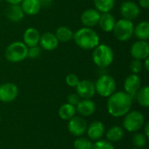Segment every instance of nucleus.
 I'll use <instances>...</instances> for the list:
<instances>
[{"label":"nucleus","mask_w":149,"mask_h":149,"mask_svg":"<svg viewBox=\"0 0 149 149\" xmlns=\"http://www.w3.org/2000/svg\"><path fill=\"white\" fill-rule=\"evenodd\" d=\"M133 98L126 92H114L108 97L107 108L109 114L114 118L125 116L131 109Z\"/></svg>","instance_id":"f257e3e1"},{"label":"nucleus","mask_w":149,"mask_h":149,"mask_svg":"<svg viewBox=\"0 0 149 149\" xmlns=\"http://www.w3.org/2000/svg\"><path fill=\"white\" fill-rule=\"evenodd\" d=\"M75 44L83 50H93L100 44L99 34L92 28L83 27L73 34Z\"/></svg>","instance_id":"f03ea898"},{"label":"nucleus","mask_w":149,"mask_h":149,"mask_svg":"<svg viewBox=\"0 0 149 149\" xmlns=\"http://www.w3.org/2000/svg\"><path fill=\"white\" fill-rule=\"evenodd\" d=\"M114 59V53L111 46L106 44H99L93 52V63L101 69L112 65Z\"/></svg>","instance_id":"7ed1b4c3"},{"label":"nucleus","mask_w":149,"mask_h":149,"mask_svg":"<svg viewBox=\"0 0 149 149\" xmlns=\"http://www.w3.org/2000/svg\"><path fill=\"white\" fill-rule=\"evenodd\" d=\"M28 47L20 41L10 44L5 49V58L10 63H18L27 58Z\"/></svg>","instance_id":"20e7f679"},{"label":"nucleus","mask_w":149,"mask_h":149,"mask_svg":"<svg viewBox=\"0 0 149 149\" xmlns=\"http://www.w3.org/2000/svg\"><path fill=\"white\" fill-rule=\"evenodd\" d=\"M95 92L104 98H108L116 90V81L113 77L108 74L101 75L94 83Z\"/></svg>","instance_id":"39448f33"},{"label":"nucleus","mask_w":149,"mask_h":149,"mask_svg":"<svg viewBox=\"0 0 149 149\" xmlns=\"http://www.w3.org/2000/svg\"><path fill=\"white\" fill-rule=\"evenodd\" d=\"M134 28V24L133 21L121 18L115 22L114 27L113 29V33L119 41L126 42L133 37Z\"/></svg>","instance_id":"423d86ee"},{"label":"nucleus","mask_w":149,"mask_h":149,"mask_svg":"<svg viewBox=\"0 0 149 149\" xmlns=\"http://www.w3.org/2000/svg\"><path fill=\"white\" fill-rule=\"evenodd\" d=\"M145 124V118L141 112H128L123 120V127L130 133H135L141 130Z\"/></svg>","instance_id":"0eeeda50"},{"label":"nucleus","mask_w":149,"mask_h":149,"mask_svg":"<svg viewBox=\"0 0 149 149\" xmlns=\"http://www.w3.org/2000/svg\"><path fill=\"white\" fill-rule=\"evenodd\" d=\"M120 11L123 18L133 21L139 17L141 13V9L135 2L131 0H126L121 3Z\"/></svg>","instance_id":"6e6552de"},{"label":"nucleus","mask_w":149,"mask_h":149,"mask_svg":"<svg viewBox=\"0 0 149 149\" xmlns=\"http://www.w3.org/2000/svg\"><path fill=\"white\" fill-rule=\"evenodd\" d=\"M18 95V87L14 83L7 82L0 86V101L10 103L17 99Z\"/></svg>","instance_id":"1a4fd4ad"},{"label":"nucleus","mask_w":149,"mask_h":149,"mask_svg":"<svg viewBox=\"0 0 149 149\" xmlns=\"http://www.w3.org/2000/svg\"><path fill=\"white\" fill-rule=\"evenodd\" d=\"M68 131L71 134L76 137H80L84 135L87 129L86 121L79 116H74L68 120Z\"/></svg>","instance_id":"9d476101"},{"label":"nucleus","mask_w":149,"mask_h":149,"mask_svg":"<svg viewBox=\"0 0 149 149\" xmlns=\"http://www.w3.org/2000/svg\"><path fill=\"white\" fill-rule=\"evenodd\" d=\"M130 53L134 59L143 61L145 58H148L149 44L148 41L138 40L134 42L130 48Z\"/></svg>","instance_id":"9b49d317"},{"label":"nucleus","mask_w":149,"mask_h":149,"mask_svg":"<svg viewBox=\"0 0 149 149\" xmlns=\"http://www.w3.org/2000/svg\"><path fill=\"white\" fill-rule=\"evenodd\" d=\"M75 88L80 99H92L96 93L94 83L88 79L79 80Z\"/></svg>","instance_id":"f8f14e48"},{"label":"nucleus","mask_w":149,"mask_h":149,"mask_svg":"<svg viewBox=\"0 0 149 149\" xmlns=\"http://www.w3.org/2000/svg\"><path fill=\"white\" fill-rule=\"evenodd\" d=\"M141 87V80L138 74H130L124 80L125 92L129 94L133 99L135 98L136 93Z\"/></svg>","instance_id":"ddd939ff"},{"label":"nucleus","mask_w":149,"mask_h":149,"mask_svg":"<svg viewBox=\"0 0 149 149\" xmlns=\"http://www.w3.org/2000/svg\"><path fill=\"white\" fill-rule=\"evenodd\" d=\"M100 17V12L96 9L89 8L83 11L80 16V21L84 27L92 28L99 24V20Z\"/></svg>","instance_id":"4468645a"},{"label":"nucleus","mask_w":149,"mask_h":149,"mask_svg":"<svg viewBox=\"0 0 149 149\" xmlns=\"http://www.w3.org/2000/svg\"><path fill=\"white\" fill-rule=\"evenodd\" d=\"M58 43L59 42L57 39L54 33L46 31V32H44L42 35H40L38 44L40 45V47L42 49L51 52V51H54L55 49H57V47L58 46Z\"/></svg>","instance_id":"2eb2a0df"},{"label":"nucleus","mask_w":149,"mask_h":149,"mask_svg":"<svg viewBox=\"0 0 149 149\" xmlns=\"http://www.w3.org/2000/svg\"><path fill=\"white\" fill-rule=\"evenodd\" d=\"M86 133L87 134V136L90 140L96 141L100 140L105 134V126L101 121L95 120L87 126Z\"/></svg>","instance_id":"dca6fc26"},{"label":"nucleus","mask_w":149,"mask_h":149,"mask_svg":"<svg viewBox=\"0 0 149 149\" xmlns=\"http://www.w3.org/2000/svg\"><path fill=\"white\" fill-rule=\"evenodd\" d=\"M76 112L84 117H89L93 115L96 111V105L91 99H82L77 104Z\"/></svg>","instance_id":"f3484780"},{"label":"nucleus","mask_w":149,"mask_h":149,"mask_svg":"<svg viewBox=\"0 0 149 149\" xmlns=\"http://www.w3.org/2000/svg\"><path fill=\"white\" fill-rule=\"evenodd\" d=\"M40 38V33L39 31L34 28V27H29L27 28L23 35V40L24 44L29 48L32 46H36L39 43Z\"/></svg>","instance_id":"a211bd4d"},{"label":"nucleus","mask_w":149,"mask_h":149,"mask_svg":"<svg viewBox=\"0 0 149 149\" xmlns=\"http://www.w3.org/2000/svg\"><path fill=\"white\" fill-rule=\"evenodd\" d=\"M116 19L113 15H112L110 12L101 13L100 17L99 20V25L100 29L105 32H111L113 31V29L114 27Z\"/></svg>","instance_id":"6ab92c4d"},{"label":"nucleus","mask_w":149,"mask_h":149,"mask_svg":"<svg viewBox=\"0 0 149 149\" xmlns=\"http://www.w3.org/2000/svg\"><path fill=\"white\" fill-rule=\"evenodd\" d=\"M24 15L25 14L24 13L20 4H10L6 10L7 18L14 23L20 22L24 18Z\"/></svg>","instance_id":"aec40b11"},{"label":"nucleus","mask_w":149,"mask_h":149,"mask_svg":"<svg viewBox=\"0 0 149 149\" xmlns=\"http://www.w3.org/2000/svg\"><path fill=\"white\" fill-rule=\"evenodd\" d=\"M21 8L24 14L34 16L40 11L41 5L39 0H23L21 2Z\"/></svg>","instance_id":"412c9836"},{"label":"nucleus","mask_w":149,"mask_h":149,"mask_svg":"<svg viewBox=\"0 0 149 149\" xmlns=\"http://www.w3.org/2000/svg\"><path fill=\"white\" fill-rule=\"evenodd\" d=\"M134 35L139 40L148 41L149 38V23L148 21H141L134 28Z\"/></svg>","instance_id":"4be33fe9"},{"label":"nucleus","mask_w":149,"mask_h":149,"mask_svg":"<svg viewBox=\"0 0 149 149\" xmlns=\"http://www.w3.org/2000/svg\"><path fill=\"white\" fill-rule=\"evenodd\" d=\"M54 34L57 39L58 40V42L67 43V42H70L72 39H73L74 32L67 26H59L56 30Z\"/></svg>","instance_id":"5701e85b"},{"label":"nucleus","mask_w":149,"mask_h":149,"mask_svg":"<svg viewBox=\"0 0 149 149\" xmlns=\"http://www.w3.org/2000/svg\"><path fill=\"white\" fill-rule=\"evenodd\" d=\"M106 136H107V139L108 141H110L112 143L118 142L124 136V129L121 127L113 126L107 130Z\"/></svg>","instance_id":"b1692460"},{"label":"nucleus","mask_w":149,"mask_h":149,"mask_svg":"<svg viewBox=\"0 0 149 149\" xmlns=\"http://www.w3.org/2000/svg\"><path fill=\"white\" fill-rule=\"evenodd\" d=\"M76 107L69 103L62 105L58 109V116L64 120H69L76 114Z\"/></svg>","instance_id":"393cba45"},{"label":"nucleus","mask_w":149,"mask_h":149,"mask_svg":"<svg viewBox=\"0 0 149 149\" xmlns=\"http://www.w3.org/2000/svg\"><path fill=\"white\" fill-rule=\"evenodd\" d=\"M93 4L95 9L100 13L110 12L114 5L115 0H93Z\"/></svg>","instance_id":"a878e982"},{"label":"nucleus","mask_w":149,"mask_h":149,"mask_svg":"<svg viewBox=\"0 0 149 149\" xmlns=\"http://www.w3.org/2000/svg\"><path fill=\"white\" fill-rule=\"evenodd\" d=\"M135 99L139 105L142 107L148 108L149 107V87L148 86H145L143 87H141V89L138 91V93L135 95Z\"/></svg>","instance_id":"bb28decb"},{"label":"nucleus","mask_w":149,"mask_h":149,"mask_svg":"<svg viewBox=\"0 0 149 149\" xmlns=\"http://www.w3.org/2000/svg\"><path fill=\"white\" fill-rule=\"evenodd\" d=\"M73 147L75 149H92L93 142L84 137H78L73 143Z\"/></svg>","instance_id":"cd10ccee"},{"label":"nucleus","mask_w":149,"mask_h":149,"mask_svg":"<svg viewBox=\"0 0 149 149\" xmlns=\"http://www.w3.org/2000/svg\"><path fill=\"white\" fill-rule=\"evenodd\" d=\"M147 140L148 138L144 135V134H134L132 139L133 144L137 148H143L146 144H147Z\"/></svg>","instance_id":"c85d7f7f"},{"label":"nucleus","mask_w":149,"mask_h":149,"mask_svg":"<svg viewBox=\"0 0 149 149\" xmlns=\"http://www.w3.org/2000/svg\"><path fill=\"white\" fill-rule=\"evenodd\" d=\"M92 149H115L113 144L107 140H98L93 143Z\"/></svg>","instance_id":"c756f323"},{"label":"nucleus","mask_w":149,"mask_h":149,"mask_svg":"<svg viewBox=\"0 0 149 149\" xmlns=\"http://www.w3.org/2000/svg\"><path fill=\"white\" fill-rule=\"evenodd\" d=\"M130 71L132 72V73L134 74H138L140 73L142 69H143V63L142 60H139V59H133L132 62L130 63L129 65Z\"/></svg>","instance_id":"7c9ffc66"},{"label":"nucleus","mask_w":149,"mask_h":149,"mask_svg":"<svg viewBox=\"0 0 149 149\" xmlns=\"http://www.w3.org/2000/svg\"><path fill=\"white\" fill-rule=\"evenodd\" d=\"M41 56V48L38 45L29 47L27 52V58L31 59H36Z\"/></svg>","instance_id":"2f4dec72"},{"label":"nucleus","mask_w":149,"mask_h":149,"mask_svg":"<svg viewBox=\"0 0 149 149\" xmlns=\"http://www.w3.org/2000/svg\"><path fill=\"white\" fill-rule=\"evenodd\" d=\"M79 81V77L74 73H70L65 77V83L67 84V86L71 87H76Z\"/></svg>","instance_id":"473e14b6"},{"label":"nucleus","mask_w":149,"mask_h":149,"mask_svg":"<svg viewBox=\"0 0 149 149\" xmlns=\"http://www.w3.org/2000/svg\"><path fill=\"white\" fill-rule=\"evenodd\" d=\"M79 100H80V98L77 93H71L67 97V103H69L74 107L77 106V104L79 102Z\"/></svg>","instance_id":"72a5a7b5"},{"label":"nucleus","mask_w":149,"mask_h":149,"mask_svg":"<svg viewBox=\"0 0 149 149\" xmlns=\"http://www.w3.org/2000/svg\"><path fill=\"white\" fill-rule=\"evenodd\" d=\"M53 0H39L41 8H49L52 4Z\"/></svg>","instance_id":"f704fd0d"},{"label":"nucleus","mask_w":149,"mask_h":149,"mask_svg":"<svg viewBox=\"0 0 149 149\" xmlns=\"http://www.w3.org/2000/svg\"><path fill=\"white\" fill-rule=\"evenodd\" d=\"M139 4L142 9L148 10L149 8V0H139Z\"/></svg>","instance_id":"c9c22d12"},{"label":"nucleus","mask_w":149,"mask_h":149,"mask_svg":"<svg viewBox=\"0 0 149 149\" xmlns=\"http://www.w3.org/2000/svg\"><path fill=\"white\" fill-rule=\"evenodd\" d=\"M142 128H144V135L148 139L149 138V123L148 122H147L146 124H144V126H143V127Z\"/></svg>","instance_id":"e433bc0d"},{"label":"nucleus","mask_w":149,"mask_h":149,"mask_svg":"<svg viewBox=\"0 0 149 149\" xmlns=\"http://www.w3.org/2000/svg\"><path fill=\"white\" fill-rule=\"evenodd\" d=\"M9 4H20L23 0H4Z\"/></svg>","instance_id":"4c0bfd02"},{"label":"nucleus","mask_w":149,"mask_h":149,"mask_svg":"<svg viewBox=\"0 0 149 149\" xmlns=\"http://www.w3.org/2000/svg\"><path fill=\"white\" fill-rule=\"evenodd\" d=\"M143 67L145 68V70H146L147 72H148L149 71V58H145V59H144Z\"/></svg>","instance_id":"58836bf2"},{"label":"nucleus","mask_w":149,"mask_h":149,"mask_svg":"<svg viewBox=\"0 0 149 149\" xmlns=\"http://www.w3.org/2000/svg\"><path fill=\"white\" fill-rule=\"evenodd\" d=\"M0 122H1V117H0Z\"/></svg>","instance_id":"ea45409f"},{"label":"nucleus","mask_w":149,"mask_h":149,"mask_svg":"<svg viewBox=\"0 0 149 149\" xmlns=\"http://www.w3.org/2000/svg\"><path fill=\"white\" fill-rule=\"evenodd\" d=\"M1 1H2V0H0V3H1Z\"/></svg>","instance_id":"a19ab883"},{"label":"nucleus","mask_w":149,"mask_h":149,"mask_svg":"<svg viewBox=\"0 0 149 149\" xmlns=\"http://www.w3.org/2000/svg\"><path fill=\"white\" fill-rule=\"evenodd\" d=\"M137 149H143V148H137Z\"/></svg>","instance_id":"79ce46f5"}]
</instances>
